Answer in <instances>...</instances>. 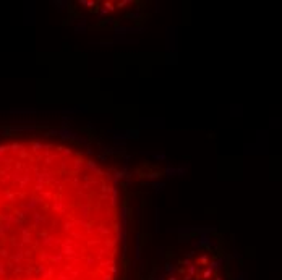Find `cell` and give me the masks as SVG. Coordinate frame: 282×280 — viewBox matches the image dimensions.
Returning <instances> with one entry per match:
<instances>
[{
  "instance_id": "cell-2",
  "label": "cell",
  "mask_w": 282,
  "mask_h": 280,
  "mask_svg": "<svg viewBox=\"0 0 282 280\" xmlns=\"http://www.w3.org/2000/svg\"><path fill=\"white\" fill-rule=\"evenodd\" d=\"M148 280H237V277L224 243L203 238L170 248Z\"/></svg>"
},
{
  "instance_id": "cell-1",
  "label": "cell",
  "mask_w": 282,
  "mask_h": 280,
  "mask_svg": "<svg viewBox=\"0 0 282 280\" xmlns=\"http://www.w3.org/2000/svg\"><path fill=\"white\" fill-rule=\"evenodd\" d=\"M118 191L78 146L0 141V280H117Z\"/></svg>"
}]
</instances>
